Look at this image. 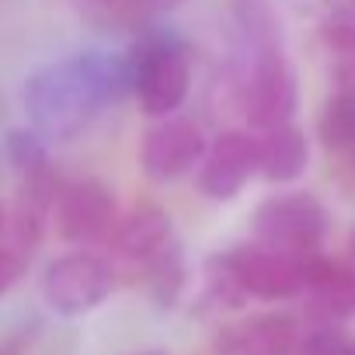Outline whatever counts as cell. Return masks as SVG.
Segmentation results:
<instances>
[{"instance_id":"obj_1","label":"cell","mask_w":355,"mask_h":355,"mask_svg":"<svg viewBox=\"0 0 355 355\" xmlns=\"http://www.w3.org/2000/svg\"><path fill=\"white\" fill-rule=\"evenodd\" d=\"M132 94V67L125 53L87 49L46 63L25 77L21 101L32 129L46 139L80 136L108 105Z\"/></svg>"},{"instance_id":"obj_2","label":"cell","mask_w":355,"mask_h":355,"mask_svg":"<svg viewBox=\"0 0 355 355\" xmlns=\"http://www.w3.org/2000/svg\"><path fill=\"white\" fill-rule=\"evenodd\" d=\"M132 67V94L150 119H171L192 91V49L178 32H146L125 53Z\"/></svg>"},{"instance_id":"obj_3","label":"cell","mask_w":355,"mask_h":355,"mask_svg":"<svg viewBox=\"0 0 355 355\" xmlns=\"http://www.w3.org/2000/svg\"><path fill=\"white\" fill-rule=\"evenodd\" d=\"M251 234L254 244L293 258H310L327 234V209L310 192H279L254 206Z\"/></svg>"},{"instance_id":"obj_4","label":"cell","mask_w":355,"mask_h":355,"mask_svg":"<svg viewBox=\"0 0 355 355\" xmlns=\"http://www.w3.org/2000/svg\"><path fill=\"white\" fill-rule=\"evenodd\" d=\"M300 105V84L296 70L282 56L279 46H258L248 80H244V115L254 129L268 132L279 125H289Z\"/></svg>"},{"instance_id":"obj_5","label":"cell","mask_w":355,"mask_h":355,"mask_svg":"<svg viewBox=\"0 0 355 355\" xmlns=\"http://www.w3.org/2000/svg\"><path fill=\"white\" fill-rule=\"evenodd\" d=\"M112 289H115L112 265L87 251H73L49 261L42 275V296L49 310L60 317H84L98 310Z\"/></svg>"},{"instance_id":"obj_6","label":"cell","mask_w":355,"mask_h":355,"mask_svg":"<svg viewBox=\"0 0 355 355\" xmlns=\"http://www.w3.org/2000/svg\"><path fill=\"white\" fill-rule=\"evenodd\" d=\"M216 258L244 296L293 300L303 293V258L272 251L265 244H237Z\"/></svg>"},{"instance_id":"obj_7","label":"cell","mask_w":355,"mask_h":355,"mask_svg":"<svg viewBox=\"0 0 355 355\" xmlns=\"http://www.w3.org/2000/svg\"><path fill=\"white\" fill-rule=\"evenodd\" d=\"M206 150L209 143L199 122L171 115L146 129L139 164H143V174L153 178V182H178L189 171H196V164H202Z\"/></svg>"},{"instance_id":"obj_8","label":"cell","mask_w":355,"mask_h":355,"mask_svg":"<svg viewBox=\"0 0 355 355\" xmlns=\"http://www.w3.org/2000/svg\"><path fill=\"white\" fill-rule=\"evenodd\" d=\"M254 174H258V136L244 129H227L209 143L199 164V192L209 202H234Z\"/></svg>"},{"instance_id":"obj_9","label":"cell","mask_w":355,"mask_h":355,"mask_svg":"<svg viewBox=\"0 0 355 355\" xmlns=\"http://www.w3.org/2000/svg\"><path fill=\"white\" fill-rule=\"evenodd\" d=\"M115 220V196L98 178H84L63 189L56 202V227L60 237L70 244H94L112 230Z\"/></svg>"},{"instance_id":"obj_10","label":"cell","mask_w":355,"mask_h":355,"mask_svg":"<svg viewBox=\"0 0 355 355\" xmlns=\"http://www.w3.org/2000/svg\"><path fill=\"white\" fill-rule=\"evenodd\" d=\"M303 293H310L313 313L341 320L355 313V272L341 261L310 254L303 258Z\"/></svg>"},{"instance_id":"obj_11","label":"cell","mask_w":355,"mask_h":355,"mask_svg":"<svg viewBox=\"0 0 355 355\" xmlns=\"http://www.w3.org/2000/svg\"><path fill=\"white\" fill-rule=\"evenodd\" d=\"M174 244L171 237V216L160 206H139L129 213V220H122L112 248L122 261L129 265H143L153 268V261Z\"/></svg>"},{"instance_id":"obj_12","label":"cell","mask_w":355,"mask_h":355,"mask_svg":"<svg viewBox=\"0 0 355 355\" xmlns=\"http://www.w3.org/2000/svg\"><path fill=\"white\" fill-rule=\"evenodd\" d=\"M306 164H310V146L303 129H296L293 122L258 136V174L268 185H293L296 178H303Z\"/></svg>"},{"instance_id":"obj_13","label":"cell","mask_w":355,"mask_h":355,"mask_svg":"<svg viewBox=\"0 0 355 355\" xmlns=\"http://www.w3.org/2000/svg\"><path fill=\"white\" fill-rule=\"evenodd\" d=\"M320 39L334 60V80L345 94H355V0H334L327 8Z\"/></svg>"},{"instance_id":"obj_14","label":"cell","mask_w":355,"mask_h":355,"mask_svg":"<svg viewBox=\"0 0 355 355\" xmlns=\"http://www.w3.org/2000/svg\"><path fill=\"white\" fill-rule=\"evenodd\" d=\"M296 320L286 313H261L234 334V355H296Z\"/></svg>"},{"instance_id":"obj_15","label":"cell","mask_w":355,"mask_h":355,"mask_svg":"<svg viewBox=\"0 0 355 355\" xmlns=\"http://www.w3.org/2000/svg\"><path fill=\"white\" fill-rule=\"evenodd\" d=\"M317 132L327 150H348L355 146V94H331L317 115Z\"/></svg>"},{"instance_id":"obj_16","label":"cell","mask_w":355,"mask_h":355,"mask_svg":"<svg viewBox=\"0 0 355 355\" xmlns=\"http://www.w3.org/2000/svg\"><path fill=\"white\" fill-rule=\"evenodd\" d=\"M4 150H8V160L18 167V174L25 178V182L49 174V139L42 132H35V129H11L4 136Z\"/></svg>"},{"instance_id":"obj_17","label":"cell","mask_w":355,"mask_h":355,"mask_svg":"<svg viewBox=\"0 0 355 355\" xmlns=\"http://www.w3.org/2000/svg\"><path fill=\"white\" fill-rule=\"evenodd\" d=\"M296 355H355V341L338 327H317L296 348Z\"/></svg>"},{"instance_id":"obj_18","label":"cell","mask_w":355,"mask_h":355,"mask_svg":"<svg viewBox=\"0 0 355 355\" xmlns=\"http://www.w3.org/2000/svg\"><path fill=\"white\" fill-rule=\"evenodd\" d=\"M28 258H32V244H25V241H18V237H15V244L0 248V296L11 293V286L21 279Z\"/></svg>"},{"instance_id":"obj_19","label":"cell","mask_w":355,"mask_h":355,"mask_svg":"<svg viewBox=\"0 0 355 355\" xmlns=\"http://www.w3.org/2000/svg\"><path fill=\"white\" fill-rule=\"evenodd\" d=\"M94 4L112 11H146V0H94Z\"/></svg>"},{"instance_id":"obj_20","label":"cell","mask_w":355,"mask_h":355,"mask_svg":"<svg viewBox=\"0 0 355 355\" xmlns=\"http://www.w3.org/2000/svg\"><path fill=\"white\" fill-rule=\"evenodd\" d=\"M4 230H8V216H4V206H0V237H4Z\"/></svg>"},{"instance_id":"obj_21","label":"cell","mask_w":355,"mask_h":355,"mask_svg":"<svg viewBox=\"0 0 355 355\" xmlns=\"http://www.w3.org/2000/svg\"><path fill=\"white\" fill-rule=\"evenodd\" d=\"M139 355H160V352H139Z\"/></svg>"},{"instance_id":"obj_22","label":"cell","mask_w":355,"mask_h":355,"mask_svg":"<svg viewBox=\"0 0 355 355\" xmlns=\"http://www.w3.org/2000/svg\"><path fill=\"white\" fill-rule=\"evenodd\" d=\"M352 157H355V146H352Z\"/></svg>"}]
</instances>
